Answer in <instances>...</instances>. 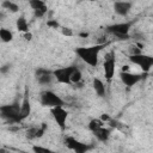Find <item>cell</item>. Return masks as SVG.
<instances>
[{"mask_svg": "<svg viewBox=\"0 0 153 153\" xmlns=\"http://www.w3.org/2000/svg\"><path fill=\"white\" fill-rule=\"evenodd\" d=\"M104 47H105V43L90 45V47H78V48H75V54L86 65H88L91 67H97L99 53L102 51V49Z\"/></svg>", "mask_w": 153, "mask_h": 153, "instance_id": "1", "label": "cell"}, {"mask_svg": "<svg viewBox=\"0 0 153 153\" xmlns=\"http://www.w3.org/2000/svg\"><path fill=\"white\" fill-rule=\"evenodd\" d=\"M20 108H22V104H19L18 102H13L12 104L1 105L0 115L5 121L10 122L11 124L20 123V122H23L22 117H20Z\"/></svg>", "mask_w": 153, "mask_h": 153, "instance_id": "2", "label": "cell"}, {"mask_svg": "<svg viewBox=\"0 0 153 153\" xmlns=\"http://www.w3.org/2000/svg\"><path fill=\"white\" fill-rule=\"evenodd\" d=\"M131 22H123V23H115L106 26V32L114 35L118 41H127L130 38V29Z\"/></svg>", "mask_w": 153, "mask_h": 153, "instance_id": "3", "label": "cell"}, {"mask_svg": "<svg viewBox=\"0 0 153 153\" xmlns=\"http://www.w3.org/2000/svg\"><path fill=\"white\" fill-rule=\"evenodd\" d=\"M39 102H41V104L43 106L50 108V109H54V108L63 106L65 105L63 99L59 94H56L54 91H50V90H45V91H43L41 93Z\"/></svg>", "mask_w": 153, "mask_h": 153, "instance_id": "4", "label": "cell"}, {"mask_svg": "<svg viewBox=\"0 0 153 153\" xmlns=\"http://www.w3.org/2000/svg\"><path fill=\"white\" fill-rule=\"evenodd\" d=\"M129 61L133 65L139 66L142 72L147 73L151 71V68L153 67V56L152 55H147V54H137V55H129Z\"/></svg>", "mask_w": 153, "mask_h": 153, "instance_id": "5", "label": "cell"}, {"mask_svg": "<svg viewBox=\"0 0 153 153\" xmlns=\"http://www.w3.org/2000/svg\"><path fill=\"white\" fill-rule=\"evenodd\" d=\"M65 145L67 146V148H69L74 153H87L88 151H91L93 148L92 145L81 142L73 136H67L65 139Z\"/></svg>", "mask_w": 153, "mask_h": 153, "instance_id": "6", "label": "cell"}, {"mask_svg": "<svg viewBox=\"0 0 153 153\" xmlns=\"http://www.w3.org/2000/svg\"><path fill=\"white\" fill-rule=\"evenodd\" d=\"M103 69H104V75L106 81L110 82L116 72V59H115L114 51H110L105 55V59L103 62Z\"/></svg>", "mask_w": 153, "mask_h": 153, "instance_id": "7", "label": "cell"}, {"mask_svg": "<svg viewBox=\"0 0 153 153\" xmlns=\"http://www.w3.org/2000/svg\"><path fill=\"white\" fill-rule=\"evenodd\" d=\"M75 68H76V66H74V65L73 66L56 68V69H54V78L60 84L69 85V84H72L71 82V78H72V74H73V72H74Z\"/></svg>", "mask_w": 153, "mask_h": 153, "instance_id": "8", "label": "cell"}, {"mask_svg": "<svg viewBox=\"0 0 153 153\" xmlns=\"http://www.w3.org/2000/svg\"><path fill=\"white\" fill-rule=\"evenodd\" d=\"M35 76H36L37 82L39 85H43V86L50 85L53 82V80L55 79L54 78V71L48 69V68H43V67H39L36 69Z\"/></svg>", "mask_w": 153, "mask_h": 153, "instance_id": "9", "label": "cell"}, {"mask_svg": "<svg viewBox=\"0 0 153 153\" xmlns=\"http://www.w3.org/2000/svg\"><path fill=\"white\" fill-rule=\"evenodd\" d=\"M50 111H51L54 121L56 122L59 128L63 131L66 129V122H67V118H68V111L63 106H57V108L50 109Z\"/></svg>", "mask_w": 153, "mask_h": 153, "instance_id": "10", "label": "cell"}, {"mask_svg": "<svg viewBox=\"0 0 153 153\" xmlns=\"http://www.w3.org/2000/svg\"><path fill=\"white\" fill-rule=\"evenodd\" d=\"M120 79L126 86L131 87V86L136 85L139 81H141L142 75L136 74V73H131V72H121L120 73Z\"/></svg>", "mask_w": 153, "mask_h": 153, "instance_id": "11", "label": "cell"}, {"mask_svg": "<svg viewBox=\"0 0 153 153\" xmlns=\"http://www.w3.org/2000/svg\"><path fill=\"white\" fill-rule=\"evenodd\" d=\"M133 7V4L129 1H116L114 2V11L121 17H127Z\"/></svg>", "mask_w": 153, "mask_h": 153, "instance_id": "12", "label": "cell"}, {"mask_svg": "<svg viewBox=\"0 0 153 153\" xmlns=\"http://www.w3.org/2000/svg\"><path fill=\"white\" fill-rule=\"evenodd\" d=\"M92 87L96 92V94L98 97H104L105 93H106V87H105V84L103 82L102 79L99 78H93L92 80Z\"/></svg>", "mask_w": 153, "mask_h": 153, "instance_id": "13", "label": "cell"}, {"mask_svg": "<svg viewBox=\"0 0 153 153\" xmlns=\"http://www.w3.org/2000/svg\"><path fill=\"white\" fill-rule=\"evenodd\" d=\"M31 114V104H30V100H29V97L25 96L23 102H22V108H20V117H22V121L26 120Z\"/></svg>", "mask_w": 153, "mask_h": 153, "instance_id": "14", "label": "cell"}, {"mask_svg": "<svg viewBox=\"0 0 153 153\" xmlns=\"http://www.w3.org/2000/svg\"><path fill=\"white\" fill-rule=\"evenodd\" d=\"M93 135L96 136V139H97L98 141H100V142H106V141L109 140L110 135H111V130H110L109 128L102 127L100 129L96 130V131L93 133Z\"/></svg>", "mask_w": 153, "mask_h": 153, "instance_id": "15", "label": "cell"}, {"mask_svg": "<svg viewBox=\"0 0 153 153\" xmlns=\"http://www.w3.org/2000/svg\"><path fill=\"white\" fill-rule=\"evenodd\" d=\"M16 27L19 32H23V33H26L29 32V24H27V20L25 19L24 16H19L16 20Z\"/></svg>", "mask_w": 153, "mask_h": 153, "instance_id": "16", "label": "cell"}, {"mask_svg": "<svg viewBox=\"0 0 153 153\" xmlns=\"http://www.w3.org/2000/svg\"><path fill=\"white\" fill-rule=\"evenodd\" d=\"M0 5H1V7L4 10H6V11H8L11 13H17L19 11V6L16 2L10 1V0H4V1H1Z\"/></svg>", "mask_w": 153, "mask_h": 153, "instance_id": "17", "label": "cell"}, {"mask_svg": "<svg viewBox=\"0 0 153 153\" xmlns=\"http://www.w3.org/2000/svg\"><path fill=\"white\" fill-rule=\"evenodd\" d=\"M102 127H104V122H103L100 118H92V120L88 122V124H87L88 130L92 131V133H94L96 130L100 129Z\"/></svg>", "mask_w": 153, "mask_h": 153, "instance_id": "18", "label": "cell"}, {"mask_svg": "<svg viewBox=\"0 0 153 153\" xmlns=\"http://www.w3.org/2000/svg\"><path fill=\"white\" fill-rule=\"evenodd\" d=\"M0 39L4 43H10L13 39V32L6 27H1L0 29Z\"/></svg>", "mask_w": 153, "mask_h": 153, "instance_id": "19", "label": "cell"}, {"mask_svg": "<svg viewBox=\"0 0 153 153\" xmlns=\"http://www.w3.org/2000/svg\"><path fill=\"white\" fill-rule=\"evenodd\" d=\"M29 5H30V7H31L33 11H38V10H42V8L48 7L47 4H45L43 0H30V1H29Z\"/></svg>", "mask_w": 153, "mask_h": 153, "instance_id": "20", "label": "cell"}, {"mask_svg": "<svg viewBox=\"0 0 153 153\" xmlns=\"http://www.w3.org/2000/svg\"><path fill=\"white\" fill-rule=\"evenodd\" d=\"M81 80H82V73H81V71H80V69L76 67V68L74 69L73 74H72L71 82H72V84L78 85V84H80V82H81Z\"/></svg>", "mask_w": 153, "mask_h": 153, "instance_id": "21", "label": "cell"}, {"mask_svg": "<svg viewBox=\"0 0 153 153\" xmlns=\"http://www.w3.org/2000/svg\"><path fill=\"white\" fill-rule=\"evenodd\" d=\"M31 151L33 153H55L53 149H50L48 147H44V146H41V145H32Z\"/></svg>", "mask_w": 153, "mask_h": 153, "instance_id": "22", "label": "cell"}, {"mask_svg": "<svg viewBox=\"0 0 153 153\" xmlns=\"http://www.w3.org/2000/svg\"><path fill=\"white\" fill-rule=\"evenodd\" d=\"M47 128H48V124L47 123H42L41 126H38L37 127V131H36V139H41L45 134Z\"/></svg>", "mask_w": 153, "mask_h": 153, "instance_id": "23", "label": "cell"}, {"mask_svg": "<svg viewBox=\"0 0 153 153\" xmlns=\"http://www.w3.org/2000/svg\"><path fill=\"white\" fill-rule=\"evenodd\" d=\"M36 131H37V127H31L26 130V137L32 140V139H36Z\"/></svg>", "mask_w": 153, "mask_h": 153, "instance_id": "24", "label": "cell"}, {"mask_svg": "<svg viewBox=\"0 0 153 153\" xmlns=\"http://www.w3.org/2000/svg\"><path fill=\"white\" fill-rule=\"evenodd\" d=\"M47 25L50 27V29H61L62 26L60 25V23L57 22V20H55V19H49L48 22H47Z\"/></svg>", "mask_w": 153, "mask_h": 153, "instance_id": "25", "label": "cell"}, {"mask_svg": "<svg viewBox=\"0 0 153 153\" xmlns=\"http://www.w3.org/2000/svg\"><path fill=\"white\" fill-rule=\"evenodd\" d=\"M61 33L65 36V37H72L74 35L73 30L71 27H66V26H62L61 27Z\"/></svg>", "mask_w": 153, "mask_h": 153, "instance_id": "26", "label": "cell"}, {"mask_svg": "<svg viewBox=\"0 0 153 153\" xmlns=\"http://www.w3.org/2000/svg\"><path fill=\"white\" fill-rule=\"evenodd\" d=\"M129 49V55H137V54H141L142 51L140 50V48H137L135 44H130L129 47H128Z\"/></svg>", "mask_w": 153, "mask_h": 153, "instance_id": "27", "label": "cell"}, {"mask_svg": "<svg viewBox=\"0 0 153 153\" xmlns=\"http://www.w3.org/2000/svg\"><path fill=\"white\" fill-rule=\"evenodd\" d=\"M48 12V7L45 8H42V10H38V11H33V14L36 18H43Z\"/></svg>", "mask_w": 153, "mask_h": 153, "instance_id": "28", "label": "cell"}, {"mask_svg": "<svg viewBox=\"0 0 153 153\" xmlns=\"http://www.w3.org/2000/svg\"><path fill=\"white\" fill-rule=\"evenodd\" d=\"M135 38L136 41H142V39H145V35L143 33H141V32H135V33H133V35H130V38Z\"/></svg>", "mask_w": 153, "mask_h": 153, "instance_id": "29", "label": "cell"}, {"mask_svg": "<svg viewBox=\"0 0 153 153\" xmlns=\"http://www.w3.org/2000/svg\"><path fill=\"white\" fill-rule=\"evenodd\" d=\"M100 120H102L104 123H105V122H108V123H109V122H110L112 118H111V117H110L108 114H102V115H100Z\"/></svg>", "mask_w": 153, "mask_h": 153, "instance_id": "30", "label": "cell"}, {"mask_svg": "<svg viewBox=\"0 0 153 153\" xmlns=\"http://www.w3.org/2000/svg\"><path fill=\"white\" fill-rule=\"evenodd\" d=\"M10 68H11V65H10V63H8V65H4V66L0 68V72H1L2 74H6L7 71H10Z\"/></svg>", "mask_w": 153, "mask_h": 153, "instance_id": "31", "label": "cell"}, {"mask_svg": "<svg viewBox=\"0 0 153 153\" xmlns=\"http://www.w3.org/2000/svg\"><path fill=\"white\" fill-rule=\"evenodd\" d=\"M32 33L29 31V32H26V33H24V38H25V41H31L32 39Z\"/></svg>", "mask_w": 153, "mask_h": 153, "instance_id": "32", "label": "cell"}, {"mask_svg": "<svg viewBox=\"0 0 153 153\" xmlns=\"http://www.w3.org/2000/svg\"><path fill=\"white\" fill-rule=\"evenodd\" d=\"M79 36H81V37H87L88 33H87V32H81V33H79Z\"/></svg>", "mask_w": 153, "mask_h": 153, "instance_id": "33", "label": "cell"}, {"mask_svg": "<svg viewBox=\"0 0 153 153\" xmlns=\"http://www.w3.org/2000/svg\"><path fill=\"white\" fill-rule=\"evenodd\" d=\"M22 153H33V152H25V151H23Z\"/></svg>", "mask_w": 153, "mask_h": 153, "instance_id": "34", "label": "cell"}]
</instances>
